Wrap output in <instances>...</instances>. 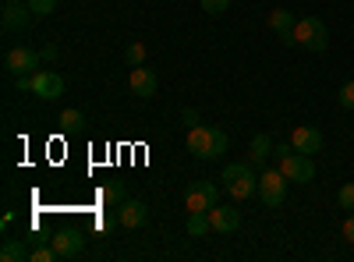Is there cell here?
Instances as JSON below:
<instances>
[{
    "label": "cell",
    "mask_w": 354,
    "mask_h": 262,
    "mask_svg": "<svg viewBox=\"0 0 354 262\" xmlns=\"http://www.w3.org/2000/svg\"><path fill=\"white\" fill-rule=\"evenodd\" d=\"M273 153H277V167L283 170V178L290 181V185H308L312 178H315V163L305 156V153H298L294 145L287 142H277L273 145Z\"/></svg>",
    "instance_id": "1"
},
{
    "label": "cell",
    "mask_w": 354,
    "mask_h": 262,
    "mask_svg": "<svg viewBox=\"0 0 354 262\" xmlns=\"http://www.w3.org/2000/svg\"><path fill=\"white\" fill-rule=\"evenodd\" d=\"M188 153L195 160H216L227 153V135L209 124H195V128H188Z\"/></svg>",
    "instance_id": "2"
},
{
    "label": "cell",
    "mask_w": 354,
    "mask_h": 262,
    "mask_svg": "<svg viewBox=\"0 0 354 262\" xmlns=\"http://www.w3.org/2000/svg\"><path fill=\"white\" fill-rule=\"evenodd\" d=\"M220 181H223L227 195H230V198H238V202H245V198L259 195V178L252 174V167H248V163H227V167H223V174H220Z\"/></svg>",
    "instance_id": "3"
},
{
    "label": "cell",
    "mask_w": 354,
    "mask_h": 262,
    "mask_svg": "<svg viewBox=\"0 0 354 262\" xmlns=\"http://www.w3.org/2000/svg\"><path fill=\"white\" fill-rule=\"evenodd\" d=\"M294 43L312 50V53H322L330 46V32H326V25H322V18H301V21H294Z\"/></svg>",
    "instance_id": "4"
},
{
    "label": "cell",
    "mask_w": 354,
    "mask_h": 262,
    "mask_svg": "<svg viewBox=\"0 0 354 262\" xmlns=\"http://www.w3.org/2000/svg\"><path fill=\"white\" fill-rule=\"evenodd\" d=\"M287 178H283V170H266L262 178H259V198H262V206H270V209H280L283 206V198H287Z\"/></svg>",
    "instance_id": "5"
},
{
    "label": "cell",
    "mask_w": 354,
    "mask_h": 262,
    "mask_svg": "<svg viewBox=\"0 0 354 262\" xmlns=\"http://www.w3.org/2000/svg\"><path fill=\"white\" fill-rule=\"evenodd\" d=\"M216 202H220V188H216L213 181H195V185L188 188V195H185L188 213H209Z\"/></svg>",
    "instance_id": "6"
},
{
    "label": "cell",
    "mask_w": 354,
    "mask_h": 262,
    "mask_svg": "<svg viewBox=\"0 0 354 262\" xmlns=\"http://www.w3.org/2000/svg\"><path fill=\"white\" fill-rule=\"evenodd\" d=\"M39 64H43V57H39L36 50H28V46H11V50L4 53V68H8L11 75H36Z\"/></svg>",
    "instance_id": "7"
},
{
    "label": "cell",
    "mask_w": 354,
    "mask_h": 262,
    "mask_svg": "<svg viewBox=\"0 0 354 262\" xmlns=\"http://www.w3.org/2000/svg\"><path fill=\"white\" fill-rule=\"evenodd\" d=\"M32 96H39V100H61L64 96V78L57 71H50V68H39L32 75Z\"/></svg>",
    "instance_id": "8"
},
{
    "label": "cell",
    "mask_w": 354,
    "mask_h": 262,
    "mask_svg": "<svg viewBox=\"0 0 354 262\" xmlns=\"http://www.w3.org/2000/svg\"><path fill=\"white\" fill-rule=\"evenodd\" d=\"M32 11H28V4L25 0H8L4 8H0V21H4V28L8 32H21V28H28L32 25Z\"/></svg>",
    "instance_id": "9"
},
{
    "label": "cell",
    "mask_w": 354,
    "mask_h": 262,
    "mask_svg": "<svg viewBox=\"0 0 354 262\" xmlns=\"http://www.w3.org/2000/svg\"><path fill=\"white\" fill-rule=\"evenodd\" d=\"M50 245L57 248V255H61L64 262L78 259L82 248H85V238H82V230H57V234L50 238Z\"/></svg>",
    "instance_id": "10"
},
{
    "label": "cell",
    "mask_w": 354,
    "mask_h": 262,
    "mask_svg": "<svg viewBox=\"0 0 354 262\" xmlns=\"http://www.w3.org/2000/svg\"><path fill=\"white\" fill-rule=\"evenodd\" d=\"M128 85H131V93L138 96V100H153L156 96V89H160V78H156V71L153 68H131V78H128Z\"/></svg>",
    "instance_id": "11"
},
{
    "label": "cell",
    "mask_w": 354,
    "mask_h": 262,
    "mask_svg": "<svg viewBox=\"0 0 354 262\" xmlns=\"http://www.w3.org/2000/svg\"><path fill=\"white\" fill-rule=\"evenodd\" d=\"M145 220H149V206H145L142 198H124L121 209H117V223L135 230V227H145Z\"/></svg>",
    "instance_id": "12"
},
{
    "label": "cell",
    "mask_w": 354,
    "mask_h": 262,
    "mask_svg": "<svg viewBox=\"0 0 354 262\" xmlns=\"http://www.w3.org/2000/svg\"><path fill=\"white\" fill-rule=\"evenodd\" d=\"M290 145L298 153H305V156H312V153H319L322 149V131L319 128H312V124H298L290 131Z\"/></svg>",
    "instance_id": "13"
},
{
    "label": "cell",
    "mask_w": 354,
    "mask_h": 262,
    "mask_svg": "<svg viewBox=\"0 0 354 262\" xmlns=\"http://www.w3.org/2000/svg\"><path fill=\"white\" fill-rule=\"evenodd\" d=\"M209 223H213V230L216 234H234V230L241 227V209H234V206H216L209 209Z\"/></svg>",
    "instance_id": "14"
},
{
    "label": "cell",
    "mask_w": 354,
    "mask_h": 262,
    "mask_svg": "<svg viewBox=\"0 0 354 262\" xmlns=\"http://www.w3.org/2000/svg\"><path fill=\"white\" fill-rule=\"evenodd\" d=\"M28 255H32V248L18 238H4V245H0V262H28Z\"/></svg>",
    "instance_id": "15"
},
{
    "label": "cell",
    "mask_w": 354,
    "mask_h": 262,
    "mask_svg": "<svg viewBox=\"0 0 354 262\" xmlns=\"http://www.w3.org/2000/svg\"><path fill=\"white\" fill-rule=\"evenodd\" d=\"M270 156H273V138L270 135H255L252 138V149H248V160L252 163H266Z\"/></svg>",
    "instance_id": "16"
},
{
    "label": "cell",
    "mask_w": 354,
    "mask_h": 262,
    "mask_svg": "<svg viewBox=\"0 0 354 262\" xmlns=\"http://www.w3.org/2000/svg\"><path fill=\"white\" fill-rule=\"evenodd\" d=\"M128 195H124V181H106L100 188V202H106V206H121Z\"/></svg>",
    "instance_id": "17"
},
{
    "label": "cell",
    "mask_w": 354,
    "mask_h": 262,
    "mask_svg": "<svg viewBox=\"0 0 354 262\" xmlns=\"http://www.w3.org/2000/svg\"><path fill=\"white\" fill-rule=\"evenodd\" d=\"M188 234H192V238H205V234H213L209 213H188Z\"/></svg>",
    "instance_id": "18"
},
{
    "label": "cell",
    "mask_w": 354,
    "mask_h": 262,
    "mask_svg": "<svg viewBox=\"0 0 354 262\" xmlns=\"http://www.w3.org/2000/svg\"><path fill=\"white\" fill-rule=\"evenodd\" d=\"M270 28H273V32H290V28H294V15L290 11H283V8H277V11H270Z\"/></svg>",
    "instance_id": "19"
},
{
    "label": "cell",
    "mask_w": 354,
    "mask_h": 262,
    "mask_svg": "<svg viewBox=\"0 0 354 262\" xmlns=\"http://www.w3.org/2000/svg\"><path fill=\"white\" fill-rule=\"evenodd\" d=\"M124 61H128V68H142L145 64V43H128V50H124Z\"/></svg>",
    "instance_id": "20"
},
{
    "label": "cell",
    "mask_w": 354,
    "mask_h": 262,
    "mask_svg": "<svg viewBox=\"0 0 354 262\" xmlns=\"http://www.w3.org/2000/svg\"><path fill=\"white\" fill-rule=\"evenodd\" d=\"M25 4H28V11H32L36 18H50L57 11V0H25Z\"/></svg>",
    "instance_id": "21"
},
{
    "label": "cell",
    "mask_w": 354,
    "mask_h": 262,
    "mask_svg": "<svg viewBox=\"0 0 354 262\" xmlns=\"http://www.w3.org/2000/svg\"><path fill=\"white\" fill-rule=\"evenodd\" d=\"M61 255H57V248L46 241V245H39V248H32V255H28V262H57Z\"/></svg>",
    "instance_id": "22"
},
{
    "label": "cell",
    "mask_w": 354,
    "mask_h": 262,
    "mask_svg": "<svg viewBox=\"0 0 354 262\" xmlns=\"http://www.w3.org/2000/svg\"><path fill=\"white\" fill-rule=\"evenodd\" d=\"M61 124H64L68 131H75V128L85 124V113H82V110H61Z\"/></svg>",
    "instance_id": "23"
},
{
    "label": "cell",
    "mask_w": 354,
    "mask_h": 262,
    "mask_svg": "<svg viewBox=\"0 0 354 262\" xmlns=\"http://www.w3.org/2000/svg\"><path fill=\"white\" fill-rule=\"evenodd\" d=\"M337 206H340V209H347V213H354V185H344V188H340Z\"/></svg>",
    "instance_id": "24"
},
{
    "label": "cell",
    "mask_w": 354,
    "mask_h": 262,
    "mask_svg": "<svg viewBox=\"0 0 354 262\" xmlns=\"http://www.w3.org/2000/svg\"><path fill=\"white\" fill-rule=\"evenodd\" d=\"M337 100H340V106H344V110H354V82L340 85V93H337Z\"/></svg>",
    "instance_id": "25"
},
{
    "label": "cell",
    "mask_w": 354,
    "mask_h": 262,
    "mask_svg": "<svg viewBox=\"0 0 354 262\" xmlns=\"http://www.w3.org/2000/svg\"><path fill=\"white\" fill-rule=\"evenodd\" d=\"M230 8V0H202V11L205 15H223Z\"/></svg>",
    "instance_id": "26"
},
{
    "label": "cell",
    "mask_w": 354,
    "mask_h": 262,
    "mask_svg": "<svg viewBox=\"0 0 354 262\" xmlns=\"http://www.w3.org/2000/svg\"><path fill=\"white\" fill-rule=\"evenodd\" d=\"M39 57H43V64H53V61H57V57H61V50H57L53 43H46V46L39 50Z\"/></svg>",
    "instance_id": "27"
},
{
    "label": "cell",
    "mask_w": 354,
    "mask_h": 262,
    "mask_svg": "<svg viewBox=\"0 0 354 262\" xmlns=\"http://www.w3.org/2000/svg\"><path fill=\"white\" fill-rule=\"evenodd\" d=\"M15 89L18 93H32V75H15Z\"/></svg>",
    "instance_id": "28"
},
{
    "label": "cell",
    "mask_w": 354,
    "mask_h": 262,
    "mask_svg": "<svg viewBox=\"0 0 354 262\" xmlns=\"http://www.w3.org/2000/svg\"><path fill=\"white\" fill-rule=\"evenodd\" d=\"M340 234H344V241H347V245H354V213H351V216L344 220V227H340Z\"/></svg>",
    "instance_id": "29"
},
{
    "label": "cell",
    "mask_w": 354,
    "mask_h": 262,
    "mask_svg": "<svg viewBox=\"0 0 354 262\" xmlns=\"http://www.w3.org/2000/svg\"><path fill=\"white\" fill-rule=\"evenodd\" d=\"M181 121H185L188 128H195V124H198V110H192V106H185V110H181Z\"/></svg>",
    "instance_id": "30"
}]
</instances>
